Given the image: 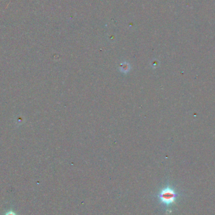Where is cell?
<instances>
[{
  "label": "cell",
  "mask_w": 215,
  "mask_h": 215,
  "mask_svg": "<svg viewBox=\"0 0 215 215\" xmlns=\"http://www.w3.org/2000/svg\"><path fill=\"white\" fill-rule=\"evenodd\" d=\"M179 196V194L175 191L174 188L169 185L162 189L157 195L160 202L167 208L174 205Z\"/></svg>",
  "instance_id": "6da1fadb"
},
{
  "label": "cell",
  "mask_w": 215,
  "mask_h": 215,
  "mask_svg": "<svg viewBox=\"0 0 215 215\" xmlns=\"http://www.w3.org/2000/svg\"><path fill=\"white\" fill-rule=\"evenodd\" d=\"M5 215H17L13 212H9L5 214Z\"/></svg>",
  "instance_id": "7a4b0ae2"
}]
</instances>
